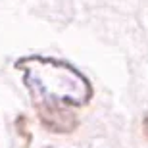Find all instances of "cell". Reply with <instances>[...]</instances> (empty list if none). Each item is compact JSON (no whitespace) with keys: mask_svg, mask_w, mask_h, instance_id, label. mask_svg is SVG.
I'll list each match as a JSON object with an SVG mask.
<instances>
[{"mask_svg":"<svg viewBox=\"0 0 148 148\" xmlns=\"http://www.w3.org/2000/svg\"><path fill=\"white\" fill-rule=\"evenodd\" d=\"M21 73L31 106L40 125L56 135H69L79 127V114L94 96L92 83L73 64L50 56H25L14 64Z\"/></svg>","mask_w":148,"mask_h":148,"instance_id":"obj_1","label":"cell"},{"mask_svg":"<svg viewBox=\"0 0 148 148\" xmlns=\"http://www.w3.org/2000/svg\"><path fill=\"white\" fill-rule=\"evenodd\" d=\"M16 127H17V133L29 143V137H31V135L27 133V117H25V115H19V117L16 119Z\"/></svg>","mask_w":148,"mask_h":148,"instance_id":"obj_2","label":"cell"},{"mask_svg":"<svg viewBox=\"0 0 148 148\" xmlns=\"http://www.w3.org/2000/svg\"><path fill=\"white\" fill-rule=\"evenodd\" d=\"M143 133L146 135V138H148V112L143 115Z\"/></svg>","mask_w":148,"mask_h":148,"instance_id":"obj_3","label":"cell"},{"mask_svg":"<svg viewBox=\"0 0 148 148\" xmlns=\"http://www.w3.org/2000/svg\"><path fill=\"white\" fill-rule=\"evenodd\" d=\"M42 148H54V146H42Z\"/></svg>","mask_w":148,"mask_h":148,"instance_id":"obj_4","label":"cell"}]
</instances>
